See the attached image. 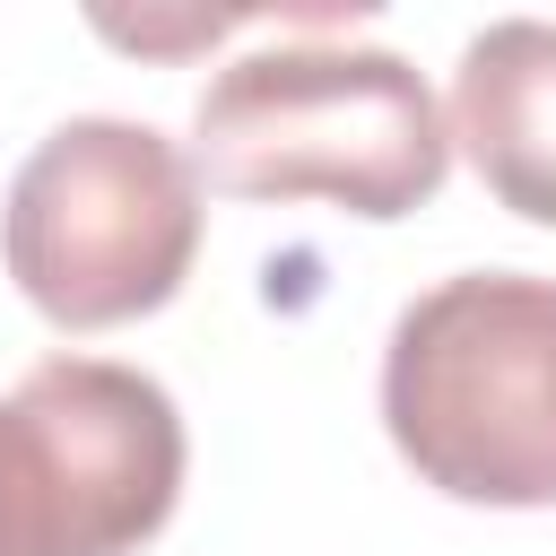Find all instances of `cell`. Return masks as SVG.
I'll return each mask as SVG.
<instances>
[{"mask_svg": "<svg viewBox=\"0 0 556 556\" xmlns=\"http://www.w3.org/2000/svg\"><path fill=\"white\" fill-rule=\"evenodd\" d=\"M200 174L156 122L78 113L35 139L9 182L0 252L17 295L61 330H113L191 278L200 252Z\"/></svg>", "mask_w": 556, "mask_h": 556, "instance_id": "3", "label": "cell"}, {"mask_svg": "<svg viewBox=\"0 0 556 556\" xmlns=\"http://www.w3.org/2000/svg\"><path fill=\"white\" fill-rule=\"evenodd\" d=\"M382 426L452 504H556V278L460 269L382 348Z\"/></svg>", "mask_w": 556, "mask_h": 556, "instance_id": "2", "label": "cell"}, {"mask_svg": "<svg viewBox=\"0 0 556 556\" xmlns=\"http://www.w3.org/2000/svg\"><path fill=\"white\" fill-rule=\"evenodd\" d=\"M182 408L113 356H43L0 400V556H130L174 521Z\"/></svg>", "mask_w": 556, "mask_h": 556, "instance_id": "4", "label": "cell"}, {"mask_svg": "<svg viewBox=\"0 0 556 556\" xmlns=\"http://www.w3.org/2000/svg\"><path fill=\"white\" fill-rule=\"evenodd\" d=\"M452 148L530 226H556V26L495 17L452 70Z\"/></svg>", "mask_w": 556, "mask_h": 556, "instance_id": "5", "label": "cell"}, {"mask_svg": "<svg viewBox=\"0 0 556 556\" xmlns=\"http://www.w3.org/2000/svg\"><path fill=\"white\" fill-rule=\"evenodd\" d=\"M191 174L226 200H330L408 217L452 174L434 87L374 43H278L226 61L191 104Z\"/></svg>", "mask_w": 556, "mask_h": 556, "instance_id": "1", "label": "cell"}]
</instances>
